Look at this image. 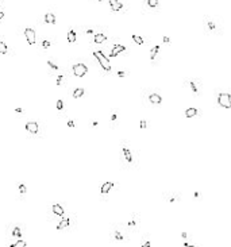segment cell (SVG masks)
I'll return each instance as SVG.
<instances>
[{
    "mask_svg": "<svg viewBox=\"0 0 231 247\" xmlns=\"http://www.w3.org/2000/svg\"><path fill=\"white\" fill-rule=\"evenodd\" d=\"M184 87L189 89V92L192 93L193 97H199V96H201V93H203V81H201L200 78H196V77L185 78Z\"/></svg>",
    "mask_w": 231,
    "mask_h": 247,
    "instance_id": "cell-1",
    "label": "cell"
},
{
    "mask_svg": "<svg viewBox=\"0 0 231 247\" xmlns=\"http://www.w3.org/2000/svg\"><path fill=\"white\" fill-rule=\"evenodd\" d=\"M93 56L98 58L99 64L102 65V68L106 70V72H111V65H110V61H108V58L104 54H103L100 50H95L93 52Z\"/></svg>",
    "mask_w": 231,
    "mask_h": 247,
    "instance_id": "cell-2",
    "label": "cell"
},
{
    "mask_svg": "<svg viewBox=\"0 0 231 247\" xmlns=\"http://www.w3.org/2000/svg\"><path fill=\"white\" fill-rule=\"evenodd\" d=\"M218 104L222 108H231V93L222 92L218 95Z\"/></svg>",
    "mask_w": 231,
    "mask_h": 247,
    "instance_id": "cell-3",
    "label": "cell"
},
{
    "mask_svg": "<svg viewBox=\"0 0 231 247\" xmlns=\"http://www.w3.org/2000/svg\"><path fill=\"white\" fill-rule=\"evenodd\" d=\"M73 74L76 76V77H84L85 74H87L88 72V68L85 64H81V62H78V64H76V65H73Z\"/></svg>",
    "mask_w": 231,
    "mask_h": 247,
    "instance_id": "cell-4",
    "label": "cell"
},
{
    "mask_svg": "<svg viewBox=\"0 0 231 247\" xmlns=\"http://www.w3.org/2000/svg\"><path fill=\"white\" fill-rule=\"evenodd\" d=\"M164 199L168 203H179L181 200V193L180 192H168V193H164Z\"/></svg>",
    "mask_w": 231,
    "mask_h": 247,
    "instance_id": "cell-5",
    "label": "cell"
},
{
    "mask_svg": "<svg viewBox=\"0 0 231 247\" xmlns=\"http://www.w3.org/2000/svg\"><path fill=\"white\" fill-rule=\"evenodd\" d=\"M147 100H149L150 104H153V105H159V104L162 103V97H161V95L159 93H149V96H147Z\"/></svg>",
    "mask_w": 231,
    "mask_h": 247,
    "instance_id": "cell-6",
    "label": "cell"
},
{
    "mask_svg": "<svg viewBox=\"0 0 231 247\" xmlns=\"http://www.w3.org/2000/svg\"><path fill=\"white\" fill-rule=\"evenodd\" d=\"M25 36L30 45H34V43H35V31L33 30V28H26Z\"/></svg>",
    "mask_w": 231,
    "mask_h": 247,
    "instance_id": "cell-7",
    "label": "cell"
},
{
    "mask_svg": "<svg viewBox=\"0 0 231 247\" xmlns=\"http://www.w3.org/2000/svg\"><path fill=\"white\" fill-rule=\"evenodd\" d=\"M123 155H124V160L127 161L128 164H133L134 162V157H133V153L128 146H123Z\"/></svg>",
    "mask_w": 231,
    "mask_h": 247,
    "instance_id": "cell-8",
    "label": "cell"
},
{
    "mask_svg": "<svg viewBox=\"0 0 231 247\" xmlns=\"http://www.w3.org/2000/svg\"><path fill=\"white\" fill-rule=\"evenodd\" d=\"M126 50V47L123 46V45H114L112 50L110 52V57H116L119 54V53H122Z\"/></svg>",
    "mask_w": 231,
    "mask_h": 247,
    "instance_id": "cell-9",
    "label": "cell"
},
{
    "mask_svg": "<svg viewBox=\"0 0 231 247\" xmlns=\"http://www.w3.org/2000/svg\"><path fill=\"white\" fill-rule=\"evenodd\" d=\"M26 130L31 132V134H37L38 132V123L37 122H29L26 123Z\"/></svg>",
    "mask_w": 231,
    "mask_h": 247,
    "instance_id": "cell-10",
    "label": "cell"
},
{
    "mask_svg": "<svg viewBox=\"0 0 231 247\" xmlns=\"http://www.w3.org/2000/svg\"><path fill=\"white\" fill-rule=\"evenodd\" d=\"M205 28H207V31L208 32H216V30H218V26L215 25V22L210 21V19H207L205 21Z\"/></svg>",
    "mask_w": 231,
    "mask_h": 247,
    "instance_id": "cell-11",
    "label": "cell"
},
{
    "mask_svg": "<svg viewBox=\"0 0 231 247\" xmlns=\"http://www.w3.org/2000/svg\"><path fill=\"white\" fill-rule=\"evenodd\" d=\"M114 188V182H110V181H107V182H104L102 185V188H100V192H102L103 195H107L108 192L111 191Z\"/></svg>",
    "mask_w": 231,
    "mask_h": 247,
    "instance_id": "cell-12",
    "label": "cell"
},
{
    "mask_svg": "<svg viewBox=\"0 0 231 247\" xmlns=\"http://www.w3.org/2000/svg\"><path fill=\"white\" fill-rule=\"evenodd\" d=\"M110 5H111V8H112L114 11L122 10V7H123V4H122L119 0H110Z\"/></svg>",
    "mask_w": 231,
    "mask_h": 247,
    "instance_id": "cell-13",
    "label": "cell"
},
{
    "mask_svg": "<svg viewBox=\"0 0 231 247\" xmlns=\"http://www.w3.org/2000/svg\"><path fill=\"white\" fill-rule=\"evenodd\" d=\"M53 212L56 213L57 216H64V213H65L64 208H62L60 204H54V205H53Z\"/></svg>",
    "mask_w": 231,
    "mask_h": 247,
    "instance_id": "cell-14",
    "label": "cell"
},
{
    "mask_svg": "<svg viewBox=\"0 0 231 247\" xmlns=\"http://www.w3.org/2000/svg\"><path fill=\"white\" fill-rule=\"evenodd\" d=\"M196 115H199V109L197 108H188L185 111V116L187 118H193Z\"/></svg>",
    "mask_w": 231,
    "mask_h": 247,
    "instance_id": "cell-15",
    "label": "cell"
},
{
    "mask_svg": "<svg viewBox=\"0 0 231 247\" xmlns=\"http://www.w3.org/2000/svg\"><path fill=\"white\" fill-rule=\"evenodd\" d=\"M104 41H107V36L104 35V34H96V35L93 36V42L95 43H103Z\"/></svg>",
    "mask_w": 231,
    "mask_h": 247,
    "instance_id": "cell-16",
    "label": "cell"
},
{
    "mask_svg": "<svg viewBox=\"0 0 231 247\" xmlns=\"http://www.w3.org/2000/svg\"><path fill=\"white\" fill-rule=\"evenodd\" d=\"M84 93H85V91H84L82 88H76V89L73 91V97H74V99L82 97V96H84Z\"/></svg>",
    "mask_w": 231,
    "mask_h": 247,
    "instance_id": "cell-17",
    "label": "cell"
},
{
    "mask_svg": "<svg viewBox=\"0 0 231 247\" xmlns=\"http://www.w3.org/2000/svg\"><path fill=\"white\" fill-rule=\"evenodd\" d=\"M158 53H159V46H154L151 50H150V60L151 61H154L155 60V57L158 56Z\"/></svg>",
    "mask_w": 231,
    "mask_h": 247,
    "instance_id": "cell-18",
    "label": "cell"
},
{
    "mask_svg": "<svg viewBox=\"0 0 231 247\" xmlns=\"http://www.w3.org/2000/svg\"><path fill=\"white\" fill-rule=\"evenodd\" d=\"M45 22H46V23H51V25H54V23H56V16L49 12V14H46V15H45Z\"/></svg>",
    "mask_w": 231,
    "mask_h": 247,
    "instance_id": "cell-19",
    "label": "cell"
},
{
    "mask_svg": "<svg viewBox=\"0 0 231 247\" xmlns=\"http://www.w3.org/2000/svg\"><path fill=\"white\" fill-rule=\"evenodd\" d=\"M68 41L70 42V43L76 42V31L74 30H69V32H68Z\"/></svg>",
    "mask_w": 231,
    "mask_h": 247,
    "instance_id": "cell-20",
    "label": "cell"
},
{
    "mask_svg": "<svg viewBox=\"0 0 231 247\" xmlns=\"http://www.w3.org/2000/svg\"><path fill=\"white\" fill-rule=\"evenodd\" d=\"M69 223H70V219L69 217H66V219H64V220L57 226V230H62V228H65V227H68L69 226Z\"/></svg>",
    "mask_w": 231,
    "mask_h": 247,
    "instance_id": "cell-21",
    "label": "cell"
},
{
    "mask_svg": "<svg viewBox=\"0 0 231 247\" xmlns=\"http://www.w3.org/2000/svg\"><path fill=\"white\" fill-rule=\"evenodd\" d=\"M8 52V47L5 45L4 42H0V54H7Z\"/></svg>",
    "mask_w": 231,
    "mask_h": 247,
    "instance_id": "cell-22",
    "label": "cell"
},
{
    "mask_svg": "<svg viewBox=\"0 0 231 247\" xmlns=\"http://www.w3.org/2000/svg\"><path fill=\"white\" fill-rule=\"evenodd\" d=\"M133 39L135 43H138V45H143L145 41H143V38L142 36H139V35H133Z\"/></svg>",
    "mask_w": 231,
    "mask_h": 247,
    "instance_id": "cell-23",
    "label": "cell"
},
{
    "mask_svg": "<svg viewBox=\"0 0 231 247\" xmlns=\"http://www.w3.org/2000/svg\"><path fill=\"white\" fill-rule=\"evenodd\" d=\"M12 235H14V236L21 238V236H22V230H21V227H15V228H14V231H12Z\"/></svg>",
    "mask_w": 231,
    "mask_h": 247,
    "instance_id": "cell-24",
    "label": "cell"
},
{
    "mask_svg": "<svg viewBox=\"0 0 231 247\" xmlns=\"http://www.w3.org/2000/svg\"><path fill=\"white\" fill-rule=\"evenodd\" d=\"M147 5L151 8H155L158 5V0H147Z\"/></svg>",
    "mask_w": 231,
    "mask_h": 247,
    "instance_id": "cell-25",
    "label": "cell"
},
{
    "mask_svg": "<svg viewBox=\"0 0 231 247\" xmlns=\"http://www.w3.org/2000/svg\"><path fill=\"white\" fill-rule=\"evenodd\" d=\"M64 81H65V76H58V77H57L56 84H57V85H62V84H64Z\"/></svg>",
    "mask_w": 231,
    "mask_h": 247,
    "instance_id": "cell-26",
    "label": "cell"
},
{
    "mask_svg": "<svg viewBox=\"0 0 231 247\" xmlns=\"http://www.w3.org/2000/svg\"><path fill=\"white\" fill-rule=\"evenodd\" d=\"M11 246H12V247H21L22 246V247H23V246H27V244H26L25 240H18L15 244H11Z\"/></svg>",
    "mask_w": 231,
    "mask_h": 247,
    "instance_id": "cell-27",
    "label": "cell"
},
{
    "mask_svg": "<svg viewBox=\"0 0 231 247\" xmlns=\"http://www.w3.org/2000/svg\"><path fill=\"white\" fill-rule=\"evenodd\" d=\"M115 239L116 240H124V236L119 231H115Z\"/></svg>",
    "mask_w": 231,
    "mask_h": 247,
    "instance_id": "cell-28",
    "label": "cell"
},
{
    "mask_svg": "<svg viewBox=\"0 0 231 247\" xmlns=\"http://www.w3.org/2000/svg\"><path fill=\"white\" fill-rule=\"evenodd\" d=\"M19 192H21L22 195H25L26 192H27V188H26L25 184H19Z\"/></svg>",
    "mask_w": 231,
    "mask_h": 247,
    "instance_id": "cell-29",
    "label": "cell"
},
{
    "mask_svg": "<svg viewBox=\"0 0 231 247\" xmlns=\"http://www.w3.org/2000/svg\"><path fill=\"white\" fill-rule=\"evenodd\" d=\"M56 107H57V109H60V111H61V109L64 108V101H62V100H57Z\"/></svg>",
    "mask_w": 231,
    "mask_h": 247,
    "instance_id": "cell-30",
    "label": "cell"
},
{
    "mask_svg": "<svg viewBox=\"0 0 231 247\" xmlns=\"http://www.w3.org/2000/svg\"><path fill=\"white\" fill-rule=\"evenodd\" d=\"M139 127H141V128H146V127H147V122H146V120H141V122H139Z\"/></svg>",
    "mask_w": 231,
    "mask_h": 247,
    "instance_id": "cell-31",
    "label": "cell"
},
{
    "mask_svg": "<svg viewBox=\"0 0 231 247\" xmlns=\"http://www.w3.org/2000/svg\"><path fill=\"white\" fill-rule=\"evenodd\" d=\"M47 64H49V66H50L51 69H54V70H58V66H57L56 64H53L51 61H47Z\"/></svg>",
    "mask_w": 231,
    "mask_h": 247,
    "instance_id": "cell-32",
    "label": "cell"
},
{
    "mask_svg": "<svg viewBox=\"0 0 231 247\" xmlns=\"http://www.w3.org/2000/svg\"><path fill=\"white\" fill-rule=\"evenodd\" d=\"M162 41H164V43H166V45H170V38L169 36H164V38H162Z\"/></svg>",
    "mask_w": 231,
    "mask_h": 247,
    "instance_id": "cell-33",
    "label": "cell"
},
{
    "mask_svg": "<svg viewBox=\"0 0 231 247\" xmlns=\"http://www.w3.org/2000/svg\"><path fill=\"white\" fill-rule=\"evenodd\" d=\"M137 224H138V223H137L135 220H130V221L127 223V226H128V227H135Z\"/></svg>",
    "mask_w": 231,
    "mask_h": 247,
    "instance_id": "cell-34",
    "label": "cell"
},
{
    "mask_svg": "<svg viewBox=\"0 0 231 247\" xmlns=\"http://www.w3.org/2000/svg\"><path fill=\"white\" fill-rule=\"evenodd\" d=\"M42 46L45 47V49H47V47L50 46V42H49V41H46V39H45V41L42 42Z\"/></svg>",
    "mask_w": 231,
    "mask_h": 247,
    "instance_id": "cell-35",
    "label": "cell"
},
{
    "mask_svg": "<svg viewBox=\"0 0 231 247\" xmlns=\"http://www.w3.org/2000/svg\"><path fill=\"white\" fill-rule=\"evenodd\" d=\"M193 197H195V199H197V200H200V199H201V193H200V192H195V193H193Z\"/></svg>",
    "mask_w": 231,
    "mask_h": 247,
    "instance_id": "cell-36",
    "label": "cell"
},
{
    "mask_svg": "<svg viewBox=\"0 0 231 247\" xmlns=\"http://www.w3.org/2000/svg\"><path fill=\"white\" fill-rule=\"evenodd\" d=\"M68 127H70V128L74 127V122H73V120H69V122H68Z\"/></svg>",
    "mask_w": 231,
    "mask_h": 247,
    "instance_id": "cell-37",
    "label": "cell"
},
{
    "mask_svg": "<svg viewBox=\"0 0 231 247\" xmlns=\"http://www.w3.org/2000/svg\"><path fill=\"white\" fill-rule=\"evenodd\" d=\"M116 119H118V113H112V116H111V120H112V122H115Z\"/></svg>",
    "mask_w": 231,
    "mask_h": 247,
    "instance_id": "cell-38",
    "label": "cell"
},
{
    "mask_svg": "<svg viewBox=\"0 0 231 247\" xmlns=\"http://www.w3.org/2000/svg\"><path fill=\"white\" fill-rule=\"evenodd\" d=\"M126 74H127L126 72H118V76H119V77H124Z\"/></svg>",
    "mask_w": 231,
    "mask_h": 247,
    "instance_id": "cell-39",
    "label": "cell"
},
{
    "mask_svg": "<svg viewBox=\"0 0 231 247\" xmlns=\"http://www.w3.org/2000/svg\"><path fill=\"white\" fill-rule=\"evenodd\" d=\"M15 112H16V113H22V112H23V109H22V108H16Z\"/></svg>",
    "mask_w": 231,
    "mask_h": 247,
    "instance_id": "cell-40",
    "label": "cell"
},
{
    "mask_svg": "<svg viewBox=\"0 0 231 247\" xmlns=\"http://www.w3.org/2000/svg\"><path fill=\"white\" fill-rule=\"evenodd\" d=\"M3 16H4V12H3V11H0V21L3 19Z\"/></svg>",
    "mask_w": 231,
    "mask_h": 247,
    "instance_id": "cell-41",
    "label": "cell"
},
{
    "mask_svg": "<svg viewBox=\"0 0 231 247\" xmlns=\"http://www.w3.org/2000/svg\"><path fill=\"white\" fill-rule=\"evenodd\" d=\"M99 1H103V0H99Z\"/></svg>",
    "mask_w": 231,
    "mask_h": 247,
    "instance_id": "cell-42",
    "label": "cell"
}]
</instances>
